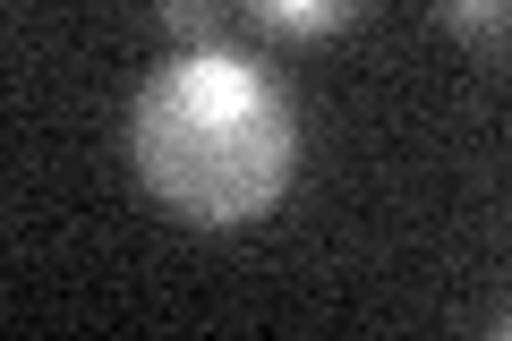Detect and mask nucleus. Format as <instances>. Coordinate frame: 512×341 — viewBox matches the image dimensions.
I'll return each instance as SVG.
<instances>
[{
	"instance_id": "nucleus-1",
	"label": "nucleus",
	"mask_w": 512,
	"mask_h": 341,
	"mask_svg": "<svg viewBox=\"0 0 512 341\" xmlns=\"http://www.w3.org/2000/svg\"><path fill=\"white\" fill-rule=\"evenodd\" d=\"M128 171L163 214L197 231H239L274 214L299 171V120L256 60L197 43L171 52L128 103Z\"/></svg>"
},
{
	"instance_id": "nucleus-2",
	"label": "nucleus",
	"mask_w": 512,
	"mask_h": 341,
	"mask_svg": "<svg viewBox=\"0 0 512 341\" xmlns=\"http://www.w3.org/2000/svg\"><path fill=\"white\" fill-rule=\"evenodd\" d=\"M248 18L282 43H325V35L367 18V0H248Z\"/></svg>"
},
{
	"instance_id": "nucleus-3",
	"label": "nucleus",
	"mask_w": 512,
	"mask_h": 341,
	"mask_svg": "<svg viewBox=\"0 0 512 341\" xmlns=\"http://www.w3.org/2000/svg\"><path fill=\"white\" fill-rule=\"evenodd\" d=\"M154 18H163V35L180 52H197V43L222 35V0H154Z\"/></svg>"
},
{
	"instance_id": "nucleus-4",
	"label": "nucleus",
	"mask_w": 512,
	"mask_h": 341,
	"mask_svg": "<svg viewBox=\"0 0 512 341\" xmlns=\"http://www.w3.org/2000/svg\"><path fill=\"white\" fill-rule=\"evenodd\" d=\"M436 9H444V26H453V35L495 43V35H504V9H512V0H436Z\"/></svg>"
}]
</instances>
